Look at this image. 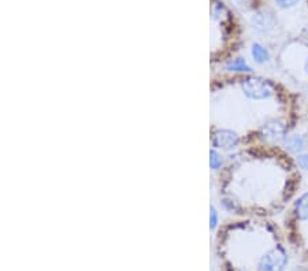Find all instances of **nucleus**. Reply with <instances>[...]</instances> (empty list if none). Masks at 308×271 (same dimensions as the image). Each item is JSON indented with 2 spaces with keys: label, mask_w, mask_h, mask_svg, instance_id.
I'll list each match as a JSON object with an SVG mask.
<instances>
[{
  "label": "nucleus",
  "mask_w": 308,
  "mask_h": 271,
  "mask_svg": "<svg viewBox=\"0 0 308 271\" xmlns=\"http://www.w3.org/2000/svg\"><path fill=\"white\" fill-rule=\"evenodd\" d=\"M251 55L252 58H254V61H255L256 63H259V65H263V63L270 61V52L267 51L266 47H263V45L259 43L252 44Z\"/></svg>",
  "instance_id": "423d86ee"
},
{
  "label": "nucleus",
  "mask_w": 308,
  "mask_h": 271,
  "mask_svg": "<svg viewBox=\"0 0 308 271\" xmlns=\"http://www.w3.org/2000/svg\"><path fill=\"white\" fill-rule=\"evenodd\" d=\"M212 148L218 149V151H225V152H230L237 149L242 144L241 136L237 131L230 129V127L216 126L214 127L211 136Z\"/></svg>",
  "instance_id": "20e7f679"
},
{
  "label": "nucleus",
  "mask_w": 308,
  "mask_h": 271,
  "mask_svg": "<svg viewBox=\"0 0 308 271\" xmlns=\"http://www.w3.org/2000/svg\"><path fill=\"white\" fill-rule=\"evenodd\" d=\"M301 175L297 162L277 145L256 144L230 157L222 204L234 214L270 216L295 196Z\"/></svg>",
  "instance_id": "f257e3e1"
},
{
  "label": "nucleus",
  "mask_w": 308,
  "mask_h": 271,
  "mask_svg": "<svg viewBox=\"0 0 308 271\" xmlns=\"http://www.w3.org/2000/svg\"><path fill=\"white\" fill-rule=\"evenodd\" d=\"M223 165L225 159L222 156V153L218 149L211 148V151H210V167H211V170L218 171Z\"/></svg>",
  "instance_id": "0eeeda50"
},
{
  "label": "nucleus",
  "mask_w": 308,
  "mask_h": 271,
  "mask_svg": "<svg viewBox=\"0 0 308 271\" xmlns=\"http://www.w3.org/2000/svg\"><path fill=\"white\" fill-rule=\"evenodd\" d=\"M286 228L293 247L308 259V191L292 203L286 216Z\"/></svg>",
  "instance_id": "7ed1b4c3"
},
{
  "label": "nucleus",
  "mask_w": 308,
  "mask_h": 271,
  "mask_svg": "<svg viewBox=\"0 0 308 271\" xmlns=\"http://www.w3.org/2000/svg\"><path fill=\"white\" fill-rule=\"evenodd\" d=\"M222 125L244 141H269L291 133L299 117L293 92L264 75L246 73L230 78L218 93Z\"/></svg>",
  "instance_id": "f03ea898"
},
{
  "label": "nucleus",
  "mask_w": 308,
  "mask_h": 271,
  "mask_svg": "<svg viewBox=\"0 0 308 271\" xmlns=\"http://www.w3.org/2000/svg\"><path fill=\"white\" fill-rule=\"evenodd\" d=\"M285 144L289 148V151H300L303 148V141L297 136H293V137H289V139L286 137Z\"/></svg>",
  "instance_id": "6e6552de"
},
{
  "label": "nucleus",
  "mask_w": 308,
  "mask_h": 271,
  "mask_svg": "<svg viewBox=\"0 0 308 271\" xmlns=\"http://www.w3.org/2000/svg\"><path fill=\"white\" fill-rule=\"evenodd\" d=\"M218 223H219V214H218V210H216L214 206H211V208H210V229H211V230H215L216 226H218Z\"/></svg>",
  "instance_id": "1a4fd4ad"
},
{
  "label": "nucleus",
  "mask_w": 308,
  "mask_h": 271,
  "mask_svg": "<svg viewBox=\"0 0 308 271\" xmlns=\"http://www.w3.org/2000/svg\"><path fill=\"white\" fill-rule=\"evenodd\" d=\"M296 162H297V166L300 169L308 171V155H299L297 159H296Z\"/></svg>",
  "instance_id": "9b49d317"
},
{
  "label": "nucleus",
  "mask_w": 308,
  "mask_h": 271,
  "mask_svg": "<svg viewBox=\"0 0 308 271\" xmlns=\"http://www.w3.org/2000/svg\"><path fill=\"white\" fill-rule=\"evenodd\" d=\"M226 70L233 71L237 74H246V73H252L251 66L246 63L245 59L242 58H233L229 59L226 63Z\"/></svg>",
  "instance_id": "39448f33"
},
{
  "label": "nucleus",
  "mask_w": 308,
  "mask_h": 271,
  "mask_svg": "<svg viewBox=\"0 0 308 271\" xmlns=\"http://www.w3.org/2000/svg\"><path fill=\"white\" fill-rule=\"evenodd\" d=\"M237 2L240 3V5H245V3H248L249 0H237Z\"/></svg>",
  "instance_id": "ddd939ff"
},
{
  "label": "nucleus",
  "mask_w": 308,
  "mask_h": 271,
  "mask_svg": "<svg viewBox=\"0 0 308 271\" xmlns=\"http://www.w3.org/2000/svg\"><path fill=\"white\" fill-rule=\"evenodd\" d=\"M300 0H275V3H277L281 9H289V7H293L299 3Z\"/></svg>",
  "instance_id": "9d476101"
},
{
  "label": "nucleus",
  "mask_w": 308,
  "mask_h": 271,
  "mask_svg": "<svg viewBox=\"0 0 308 271\" xmlns=\"http://www.w3.org/2000/svg\"><path fill=\"white\" fill-rule=\"evenodd\" d=\"M303 71H304V74L307 75V78H308V48H307V52H305V57H304Z\"/></svg>",
  "instance_id": "f8f14e48"
}]
</instances>
